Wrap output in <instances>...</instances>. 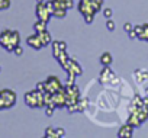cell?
Returning a JSON list of instances; mask_svg holds the SVG:
<instances>
[{
	"instance_id": "obj_1",
	"label": "cell",
	"mask_w": 148,
	"mask_h": 138,
	"mask_svg": "<svg viewBox=\"0 0 148 138\" xmlns=\"http://www.w3.org/2000/svg\"><path fill=\"white\" fill-rule=\"evenodd\" d=\"M21 42V35L18 31H12V29H3L0 34V45H2L8 52H13L15 48L19 45Z\"/></svg>"
},
{
	"instance_id": "obj_2",
	"label": "cell",
	"mask_w": 148,
	"mask_h": 138,
	"mask_svg": "<svg viewBox=\"0 0 148 138\" xmlns=\"http://www.w3.org/2000/svg\"><path fill=\"white\" fill-rule=\"evenodd\" d=\"M100 9H102V6L96 5L95 2H92V0H80L79 2V10L83 15L86 23H89V25L93 22L96 12H99Z\"/></svg>"
},
{
	"instance_id": "obj_3",
	"label": "cell",
	"mask_w": 148,
	"mask_h": 138,
	"mask_svg": "<svg viewBox=\"0 0 148 138\" xmlns=\"http://www.w3.org/2000/svg\"><path fill=\"white\" fill-rule=\"evenodd\" d=\"M25 103L32 108V109H36V108H45V102H44V92H39L38 89L35 90H31L25 95Z\"/></svg>"
},
{
	"instance_id": "obj_4",
	"label": "cell",
	"mask_w": 148,
	"mask_h": 138,
	"mask_svg": "<svg viewBox=\"0 0 148 138\" xmlns=\"http://www.w3.org/2000/svg\"><path fill=\"white\" fill-rule=\"evenodd\" d=\"M16 100H18V96L13 90L10 89L0 90V111L13 108L16 105Z\"/></svg>"
},
{
	"instance_id": "obj_5",
	"label": "cell",
	"mask_w": 148,
	"mask_h": 138,
	"mask_svg": "<svg viewBox=\"0 0 148 138\" xmlns=\"http://www.w3.org/2000/svg\"><path fill=\"white\" fill-rule=\"evenodd\" d=\"M35 12H36L38 19L45 21V22H48V21L51 19V16H52V13H51V10L48 9V6H47V3H45V2L36 3V9H35Z\"/></svg>"
},
{
	"instance_id": "obj_6",
	"label": "cell",
	"mask_w": 148,
	"mask_h": 138,
	"mask_svg": "<svg viewBox=\"0 0 148 138\" xmlns=\"http://www.w3.org/2000/svg\"><path fill=\"white\" fill-rule=\"evenodd\" d=\"M99 82H100L102 84H108V83L118 82V79H116L115 73L109 68V65L103 67V70H102V73H100V79H99Z\"/></svg>"
},
{
	"instance_id": "obj_7",
	"label": "cell",
	"mask_w": 148,
	"mask_h": 138,
	"mask_svg": "<svg viewBox=\"0 0 148 138\" xmlns=\"http://www.w3.org/2000/svg\"><path fill=\"white\" fill-rule=\"evenodd\" d=\"M44 83H45V90H47V92H51V93H55L57 90H60V89L62 87L60 79L55 77V76H49Z\"/></svg>"
},
{
	"instance_id": "obj_8",
	"label": "cell",
	"mask_w": 148,
	"mask_h": 138,
	"mask_svg": "<svg viewBox=\"0 0 148 138\" xmlns=\"http://www.w3.org/2000/svg\"><path fill=\"white\" fill-rule=\"evenodd\" d=\"M26 44L31 47V48H34V49H41V48H44V44H42V41H41V38H39V35L35 32L34 35H31V36H28L26 38Z\"/></svg>"
},
{
	"instance_id": "obj_9",
	"label": "cell",
	"mask_w": 148,
	"mask_h": 138,
	"mask_svg": "<svg viewBox=\"0 0 148 138\" xmlns=\"http://www.w3.org/2000/svg\"><path fill=\"white\" fill-rule=\"evenodd\" d=\"M134 126L131 125V124H125V125H122L121 128H119V131H118V137L119 138H131L134 134Z\"/></svg>"
},
{
	"instance_id": "obj_10",
	"label": "cell",
	"mask_w": 148,
	"mask_h": 138,
	"mask_svg": "<svg viewBox=\"0 0 148 138\" xmlns=\"http://www.w3.org/2000/svg\"><path fill=\"white\" fill-rule=\"evenodd\" d=\"M55 9H71L74 6V0H51Z\"/></svg>"
},
{
	"instance_id": "obj_11",
	"label": "cell",
	"mask_w": 148,
	"mask_h": 138,
	"mask_svg": "<svg viewBox=\"0 0 148 138\" xmlns=\"http://www.w3.org/2000/svg\"><path fill=\"white\" fill-rule=\"evenodd\" d=\"M38 35H39V38H41V41H42V44H44V47H47V45H49L51 42H52V38H51V34L48 32V31H42V32H36Z\"/></svg>"
},
{
	"instance_id": "obj_12",
	"label": "cell",
	"mask_w": 148,
	"mask_h": 138,
	"mask_svg": "<svg viewBox=\"0 0 148 138\" xmlns=\"http://www.w3.org/2000/svg\"><path fill=\"white\" fill-rule=\"evenodd\" d=\"M112 62H113V57H112L110 52H103V54L100 55V64H102L103 67L110 65Z\"/></svg>"
},
{
	"instance_id": "obj_13",
	"label": "cell",
	"mask_w": 148,
	"mask_h": 138,
	"mask_svg": "<svg viewBox=\"0 0 148 138\" xmlns=\"http://www.w3.org/2000/svg\"><path fill=\"white\" fill-rule=\"evenodd\" d=\"M126 122L131 124L134 128H138V126H141V124H142V121L139 119V116H138L136 113H129V118H128Z\"/></svg>"
},
{
	"instance_id": "obj_14",
	"label": "cell",
	"mask_w": 148,
	"mask_h": 138,
	"mask_svg": "<svg viewBox=\"0 0 148 138\" xmlns=\"http://www.w3.org/2000/svg\"><path fill=\"white\" fill-rule=\"evenodd\" d=\"M135 80L138 82V83H142V82H145V80H148V73L145 71V70H135Z\"/></svg>"
},
{
	"instance_id": "obj_15",
	"label": "cell",
	"mask_w": 148,
	"mask_h": 138,
	"mask_svg": "<svg viewBox=\"0 0 148 138\" xmlns=\"http://www.w3.org/2000/svg\"><path fill=\"white\" fill-rule=\"evenodd\" d=\"M47 23H48V22L38 19V21L34 23V31H35V32H42V31H47Z\"/></svg>"
},
{
	"instance_id": "obj_16",
	"label": "cell",
	"mask_w": 148,
	"mask_h": 138,
	"mask_svg": "<svg viewBox=\"0 0 148 138\" xmlns=\"http://www.w3.org/2000/svg\"><path fill=\"white\" fill-rule=\"evenodd\" d=\"M44 137H45V138H58V135H57V129L52 128V126H48V128L45 129Z\"/></svg>"
},
{
	"instance_id": "obj_17",
	"label": "cell",
	"mask_w": 148,
	"mask_h": 138,
	"mask_svg": "<svg viewBox=\"0 0 148 138\" xmlns=\"http://www.w3.org/2000/svg\"><path fill=\"white\" fill-rule=\"evenodd\" d=\"M68 60H70V57H68V52H67V51H62V52L57 57V61L60 62V65H62V64L67 62Z\"/></svg>"
},
{
	"instance_id": "obj_18",
	"label": "cell",
	"mask_w": 148,
	"mask_h": 138,
	"mask_svg": "<svg viewBox=\"0 0 148 138\" xmlns=\"http://www.w3.org/2000/svg\"><path fill=\"white\" fill-rule=\"evenodd\" d=\"M67 10H68V9H54L52 16H55V18H65Z\"/></svg>"
},
{
	"instance_id": "obj_19",
	"label": "cell",
	"mask_w": 148,
	"mask_h": 138,
	"mask_svg": "<svg viewBox=\"0 0 148 138\" xmlns=\"http://www.w3.org/2000/svg\"><path fill=\"white\" fill-rule=\"evenodd\" d=\"M132 105H134V106H138V108H139V106H144L142 97H141L139 95H135V96H134V99H132Z\"/></svg>"
},
{
	"instance_id": "obj_20",
	"label": "cell",
	"mask_w": 148,
	"mask_h": 138,
	"mask_svg": "<svg viewBox=\"0 0 148 138\" xmlns=\"http://www.w3.org/2000/svg\"><path fill=\"white\" fill-rule=\"evenodd\" d=\"M55 109H57L55 105H47V106H45V115H47V116H52Z\"/></svg>"
},
{
	"instance_id": "obj_21",
	"label": "cell",
	"mask_w": 148,
	"mask_h": 138,
	"mask_svg": "<svg viewBox=\"0 0 148 138\" xmlns=\"http://www.w3.org/2000/svg\"><path fill=\"white\" fill-rule=\"evenodd\" d=\"M10 8V0H0V10H6Z\"/></svg>"
},
{
	"instance_id": "obj_22",
	"label": "cell",
	"mask_w": 148,
	"mask_h": 138,
	"mask_svg": "<svg viewBox=\"0 0 148 138\" xmlns=\"http://www.w3.org/2000/svg\"><path fill=\"white\" fill-rule=\"evenodd\" d=\"M103 16H105L106 19H112V16H113V10L109 9V8L103 9Z\"/></svg>"
},
{
	"instance_id": "obj_23",
	"label": "cell",
	"mask_w": 148,
	"mask_h": 138,
	"mask_svg": "<svg viewBox=\"0 0 148 138\" xmlns=\"http://www.w3.org/2000/svg\"><path fill=\"white\" fill-rule=\"evenodd\" d=\"M106 28H108L110 32H113V31H115V28H116V23H115L112 19H108V22H106Z\"/></svg>"
},
{
	"instance_id": "obj_24",
	"label": "cell",
	"mask_w": 148,
	"mask_h": 138,
	"mask_svg": "<svg viewBox=\"0 0 148 138\" xmlns=\"http://www.w3.org/2000/svg\"><path fill=\"white\" fill-rule=\"evenodd\" d=\"M123 31L128 34V32H131V31H134V26H132V23H129V22H126L125 25H123Z\"/></svg>"
},
{
	"instance_id": "obj_25",
	"label": "cell",
	"mask_w": 148,
	"mask_h": 138,
	"mask_svg": "<svg viewBox=\"0 0 148 138\" xmlns=\"http://www.w3.org/2000/svg\"><path fill=\"white\" fill-rule=\"evenodd\" d=\"M13 52H15V54H16V55H18V57H21V55H22V54H23V48H22V47H21V45H18V47H16V48H15V51H13Z\"/></svg>"
},
{
	"instance_id": "obj_26",
	"label": "cell",
	"mask_w": 148,
	"mask_h": 138,
	"mask_svg": "<svg viewBox=\"0 0 148 138\" xmlns=\"http://www.w3.org/2000/svg\"><path fill=\"white\" fill-rule=\"evenodd\" d=\"M35 89H38L39 92H45V83H44V82H39V83L36 84Z\"/></svg>"
},
{
	"instance_id": "obj_27",
	"label": "cell",
	"mask_w": 148,
	"mask_h": 138,
	"mask_svg": "<svg viewBox=\"0 0 148 138\" xmlns=\"http://www.w3.org/2000/svg\"><path fill=\"white\" fill-rule=\"evenodd\" d=\"M57 135H58V138L65 137V129L64 128H57Z\"/></svg>"
},
{
	"instance_id": "obj_28",
	"label": "cell",
	"mask_w": 148,
	"mask_h": 138,
	"mask_svg": "<svg viewBox=\"0 0 148 138\" xmlns=\"http://www.w3.org/2000/svg\"><path fill=\"white\" fill-rule=\"evenodd\" d=\"M128 35H129V38H131V39H135V38H138L135 31H131V32H128Z\"/></svg>"
},
{
	"instance_id": "obj_29",
	"label": "cell",
	"mask_w": 148,
	"mask_h": 138,
	"mask_svg": "<svg viewBox=\"0 0 148 138\" xmlns=\"http://www.w3.org/2000/svg\"><path fill=\"white\" fill-rule=\"evenodd\" d=\"M60 47H61L62 51H67V44H65L64 41H60Z\"/></svg>"
},
{
	"instance_id": "obj_30",
	"label": "cell",
	"mask_w": 148,
	"mask_h": 138,
	"mask_svg": "<svg viewBox=\"0 0 148 138\" xmlns=\"http://www.w3.org/2000/svg\"><path fill=\"white\" fill-rule=\"evenodd\" d=\"M145 96H148V87L145 89Z\"/></svg>"
},
{
	"instance_id": "obj_31",
	"label": "cell",
	"mask_w": 148,
	"mask_h": 138,
	"mask_svg": "<svg viewBox=\"0 0 148 138\" xmlns=\"http://www.w3.org/2000/svg\"><path fill=\"white\" fill-rule=\"evenodd\" d=\"M41 2H44V0H36V3H41Z\"/></svg>"
},
{
	"instance_id": "obj_32",
	"label": "cell",
	"mask_w": 148,
	"mask_h": 138,
	"mask_svg": "<svg viewBox=\"0 0 148 138\" xmlns=\"http://www.w3.org/2000/svg\"><path fill=\"white\" fill-rule=\"evenodd\" d=\"M0 71H2V67H0Z\"/></svg>"
}]
</instances>
